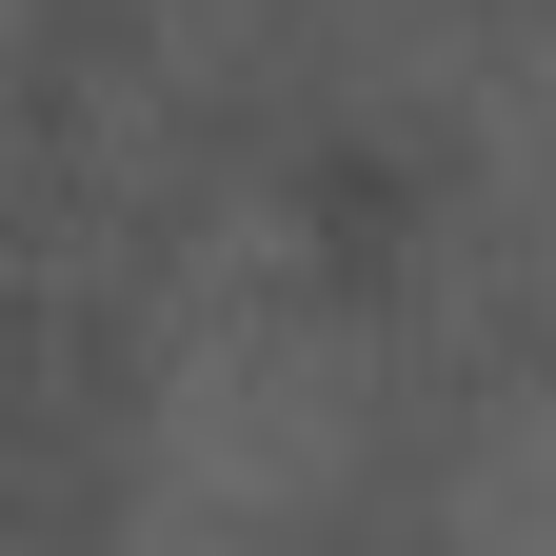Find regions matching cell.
Returning a JSON list of instances; mask_svg holds the SVG:
<instances>
[{"label":"cell","instance_id":"cell-1","mask_svg":"<svg viewBox=\"0 0 556 556\" xmlns=\"http://www.w3.org/2000/svg\"><path fill=\"white\" fill-rule=\"evenodd\" d=\"M378 438H397L378 318L318 299V278H219V299L160 318L119 556H338Z\"/></svg>","mask_w":556,"mask_h":556},{"label":"cell","instance_id":"cell-2","mask_svg":"<svg viewBox=\"0 0 556 556\" xmlns=\"http://www.w3.org/2000/svg\"><path fill=\"white\" fill-rule=\"evenodd\" d=\"M417 536H438V556H556V338L497 358V378L438 417V457H417Z\"/></svg>","mask_w":556,"mask_h":556}]
</instances>
